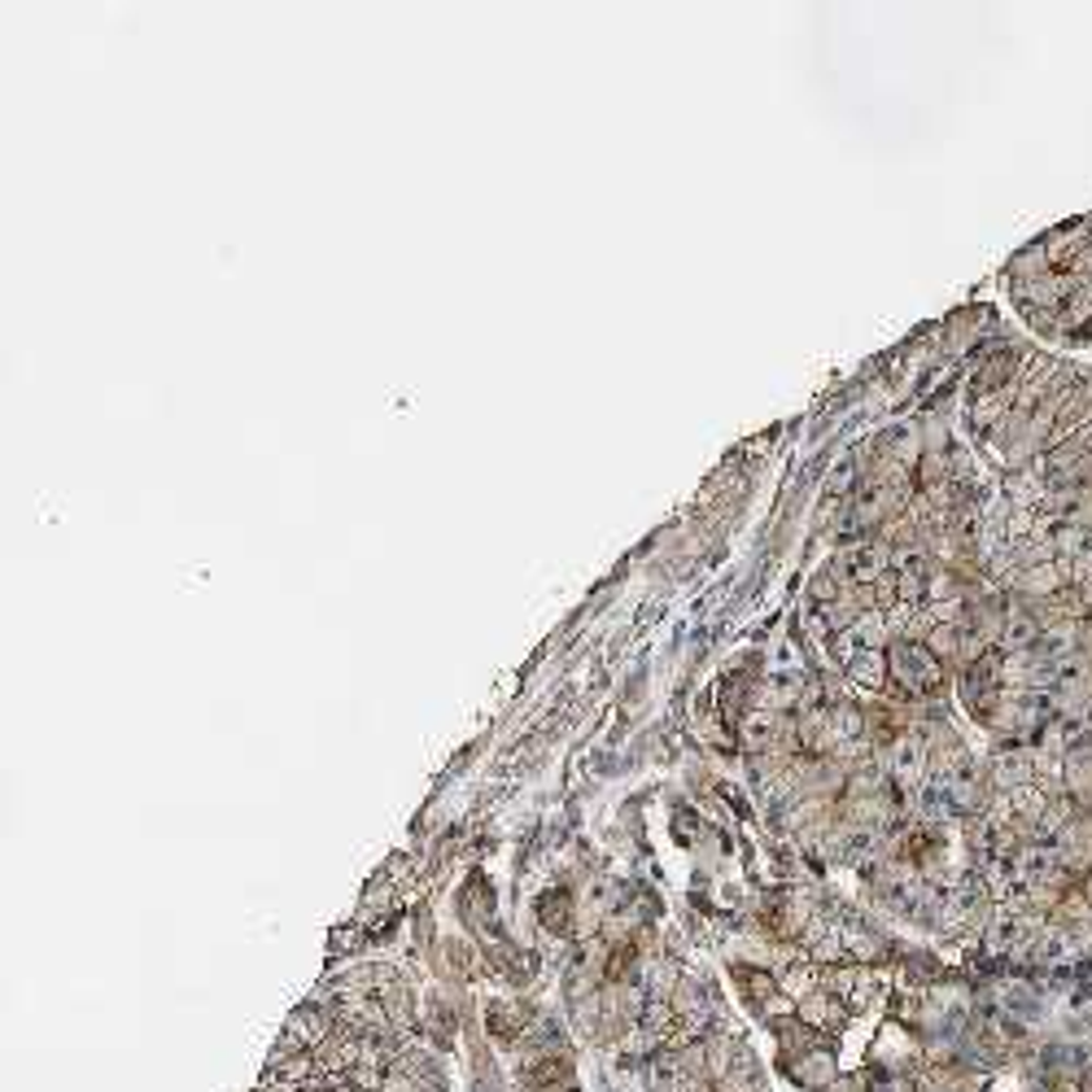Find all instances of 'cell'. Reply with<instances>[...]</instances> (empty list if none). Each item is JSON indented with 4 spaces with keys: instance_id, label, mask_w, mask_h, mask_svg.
I'll return each mask as SVG.
<instances>
[{
    "instance_id": "6da1fadb",
    "label": "cell",
    "mask_w": 1092,
    "mask_h": 1092,
    "mask_svg": "<svg viewBox=\"0 0 1092 1092\" xmlns=\"http://www.w3.org/2000/svg\"><path fill=\"white\" fill-rule=\"evenodd\" d=\"M892 673H896V682L905 691H935L944 682L939 656L927 652V647H918V642H900L896 647V652H892Z\"/></svg>"
},
{
    "instance_id": "7a4b0ae2",
    "label": "cell",
    "mask_w": 1092,
    "mask_h": 1092,
    "mask_svg": "<svg viewBox=\"0 0 1092 1092\" xmlns=\"http://www.w3.org/2000/svg\"><path fill=\"white\" fill-rule=\"evenodd\" d=\"M1057 861L1071 874H1092V813H1075L1071 826L1057 835Z\"/></svg>"
},
{
    "instance_id": "3957f363",
    "label": "cell",
    "mask_w": 1092,
    "mask_h": 1092,
    "mask_svg": "<svg viewBox=\"0 0 1092 1092\" xmlns=\"http://www.w3.org/2000/svg\"><path fill=\"white\" fill-rule=\"evenodd\" d=\"M1014 590H1018V595L1027 599V608H1031V603H1049L1053 595H1061V590H1067V581H1061L1057 564H1036V569H1022V573H1018Z\"/></svg>"
},
{
    "instance_id": "277c9868",
    "label": "cell",
    "mask_w": 1092,
    "mask_h": 1092,
    "mask_svg": "<svg viewBox=\"0 0 1092 1092\" xmlns=\"http://www.w3.org/2000/svg\"><path fill=\"white\" fill-rule=\"evenodd\" d=\"M800 1018H809V1022H835L839 1018V1006L831 996H805V1006H800Z\"/></svg>"
},
{
    "instance_id": "5b68a950",
    "label": "cell",
    "mask_w": 1092,
    "mask_h": 1092,
    "mask_svg": "<svg viewBox=\"0 0 1092 1092\" xmlns=\"http://www.w3.org/2000/svg\"><path fill=\"white\" fill-rule=\"evenodd\" d=\"M882 634H888V630H882V616H874V612L861 616V626H857V638H861V642L874 647V642H882Z\"/></svg>"
}]
</instances>
